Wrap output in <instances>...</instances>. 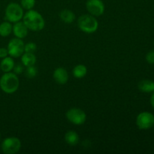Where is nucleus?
<instances>
[{"mask_svg": "<svg viewBox=\"0 0 154 154\" xmlns=\"http://www.w3.org/2000/svg\"><path fill=\"white\" fill-rule=\"evenodd\" d=\"M23 22L31 31L39 32L45 26V21L42 15L32 9L27 11L23 15Z\"/></svg>", "mask_w": 154, "mask_h": 154, "instance_id": "nucleus-1", "label": "nucleus"}, {"mask_svg": "<svg viewBox=\"0 0 154 154\" xmlns=\"http://www.w3.org/2000/svg\"><path fill=\"white\" fill-rule=\"evenodd\" d=\"M20 81L14 72H6L0 78V88L4 93L11 94L18 90Z\"/></svg>", "mask_w": 154, "mask_h": 154, "instance_id": "nucleus-2", "label": "nucleus"}, {"mask_svg": "<svg viewBox=\"0 0 154 154\" xmlns=\"http://www.w3.org/2000/svg\"><path fill=\"white\" fill-rule=\"evenodd\" d=\"M78 28L86 33H93L99 28V23L96 17L91 14H84L78 20Z\"/></svg>", "mask_w": 154, "mask_h": 154, "instance_id": "nucleus-3", "label": "nucleus"}, {"mask_svg": "<svg viewBox=\"0 0 154 154\" xmlns=\"http://www.w3.org/2000/svg\"><path fill=\"white\" fill-rule=\"evenodd\" d=\"M23 8L20 4L16 2H11L6 7L5 16L7 21L14 23L18 21H20L23 17Z\"/></svg>", "mask_w": 154, "mask_h": 154, "instance_id": "nucleus-4", "label": "nucleus"}, {"mask_svg": "<svg viewBox=\"0 0 154 154\" xmlns=\"http://www.w3.org/2000/svg\"><path fill=\"white\" fill-rule=\"evenodd\" d=\"M21 148V141L16 137H8L3 140L1 144L2 151L5 154L18 153Z\"/></svg>", "mask_w": 154, "mask_h": 154, "instance_id": "nucleus-5", "label": "nucleus"}, {"mask_svg": "<svg viewBox=\"0 0 154 154\" xmlns=\"http://www.w3.org/2000/svg\"><path fill=\"white\" fill-rule=\"evenodd\" d=\"M66 118L70 123L77 126L83 125L87 120V114L80 108H73L68 110L66 114Z\"/></svg>", "mask_w": 154, "mask_h": 154, "instance_id": "nucleus-6", "label": "nucleus"}, {"mask_svg": "<svg viewBox=\"0 0 154 154\" xmlns=\"http://www.w3.org/2000/svg\"><path fill=\"white\" fill-rule=\"evenodd\" d=\"M136 126L141 130H147L154 126V114L148 111L141 112L136 117Z\"/></svg>", "mask_w": 154, "mask_h": 154, "instance_id": "nucleus-7", "label": "nucleus"}, {"mask_svg": "<svg viewBox=\"0 0 154 154\" xmlns=\"http://www.w3.org/2000/svg\"><path fill=\"white\" fill-rule=\"evenodd\" d=\"M24 42L22 39L15 38L11 39L8 42V55L13 58H18L22 56L24 53Z\"/></svg>", "mask_w": 154, "mask_h": 154, "instance_id": "nucleus-8", "label": "nucleus"}, {"mask_svg": "<svg viewBox=\"0 0 154 154\" xmlns=\"http://www.w3.org/2000/svg\"><path fill=\"white\" fill-rule=\"evenodd\" d=\"M86 8L90 14L99 17L105 12V5L102 0H87Z\"/></svg>", "mask_w": 154, "mask_h": 154, "instance_id": "nucleus-9", "label": "nucleus"}, {"mask_svg": "<svg viewBox=\"0 0 154 154\" xmlns=\"http://www.w3.org/2000/svg\"><path fill=\"white\" fill-rule=\"evenodd\" d=\"M53 78L57 84L63 85V84H66L69 81V73L66 69L63 67H59L54 70Z\"/></svg>", "mask_w": 154, "mask_h": 154, "instance_id": "nucleus-10", "label": "nucleus"}, {"mask_svg": "<svg viewBox=\"0 0 154 154\" xmlns=\"http://www.w3.org/2000/svg\"><path fill=\"white\" fill-rule=\"evenodd\" d=\"M28 28L23 21H18V22L14 23L13 26V29H12L15 37L20 39L26 37L28 35Z\"/></svg>", "mask_w": 154, "mask_h": 154, "instance_id": "nucleus-11", "label": "nucleus"}, {"mask_svg": "<svg viewBox=\"0 0 154 154\" xmlns=\"http://www.w3.org/2000/svg\"><path fill=\"white\" fill-rule=\"evenodd\" d=\"M14 66V61L13 60V57H5L2 60L1 63H0V69L5 73L11 72Z\"/></svg>", "mask_w": 154, "mask_h": 154, "instance_id": "nucleus-12", "label": "nucleus"}, {"mask_svg": "<svg viewBox=\"0 0 154 154\" xmlns=\"http://www.w3.org/2000/svg\"><path fill=\"white\" fill-rule=\"evenodd\" d=\"M21 62L25 67L35 66L36 63V57L34 53L24 52L21 56Z\"/></svg>", "mask_w": 154, "mask_h": 154, "instance_id": "nucleus-13", "label": "nucleus"}, {"mask_svg": "<svg viewBox=\"0 0 154 154\" xmlns=\"http://www.w3.org/2000/svg\"><path fill=\"white\" fill-rule=\"evenodd\" d=\"M60 17L65 23H72L75 20V14L69 9H63L60 11Z\"/></svg>", "mask_w": 154, "mask_h": 154, "instance_id": "nucleus-14", "label": "nucleus"}, {"mask_svg": "<svg viewBox=\"0 0 154 154\" xmlns=\"http://www.w3.org/2000/svg\"><path fill=\"white\" fill-rule=\"evenodd\" d=\"M138 87L141 92L144 93H153L154 81L150 80H142L138 83Z\"/></svg>", "mask_w": 154, "mask_h": 154, "instance_id": "nucleus-15", "label": "nucleus"}, {"mask_svg": "<svg viewBox=\"0 0 154 154\" xmlns=\"http://www.w3.org/2000/svg\"><path fill=\"white\" fill-rule=\"evenodd\" d=\"M65 141L69 145L75 146L79 143V135L75 131H68L65 135Z\"/></svg>", "mask_w": 154, "mask_h": 154, "instance_id": "nucleus-16", "label": "nucleus"}, {"mask_svg": "<svg viewBox=\"0 0 154 154\" xmlns=\"http://www.w3.org/2000/svg\"><path fill=\"white\" fill-rule=\"evenodd\" d=\"M72 74L75 78L81 79L84 78L87 74V69L84 65L79 64L75 66V68L72 70Z\"/></svg>", "mask_w": 154, "mask_h": 154, "instance_id": "nucleus-17", "label": "nucleus"}, {"mask_svg": "<svg viewBox=\"0 0 154 154\" xmlns=\"http://www.w3.org/2000/svg\"><path fill=\"white\" fill-rule=\"evenodd\" d=\"M13 26L9 21H5L0 24V35L2 37H8L12 32Z\"/></svg>", "mask_w": 154, "mask_h": 154, "instance_id": "nucleus-18", "label": "nucleus"}, {"mask_svg": "<svg viewBox=\"0 0 154 154\" xmlns=\"http://www.w3.org/2000/svg\"><path fill=\"white\" fill-rule=\"evenodd\" d=\"M38 69L34 66H28L25 69V75L29 78H34L37 75Z\"/></svg>", "mask_w": 154, "mask_h": 154, "instance_id": "nucleus-19", "label": "nucleus"}, {"mask_svg": "<svg viewBox=\"0 0 154 154\" xmlns=\"http://www.w3.org/2000/svg\"><path fill=\"white\" fill-rule=\"evenodd\" d=\"M35 0H21L20 5L25 10H31L35 7Z\"/></svg>", "mask_w": 154, "mask_h": 154, "instance_id": "nucleus-20", "label": "nucleus"}, {"mask_svg": "<svg viewBox=\"0 0 154 154\" xmlns=\"http://www.w3.org/2000/svg\"><path fill=\"white\" fill-rule=\"evenodd\" d=\"M37 50V45L33 42H29L24 45V52L35 53Z\"/></svg>", "mask_w": 154, "mask_h": 154, "instance_id": "nucleus-21", "label": "nucleus"}, {"mask_svg": "<svg viewBox=\"0 0 154 154\" xmlns=\"http://www.w3.org/2000/svg\"><path fill=\"white\" fill-rule=\"evenodd\" d=\"M13 70L14 73H15L16 75H20V74L23 73V72L24 71V66L23 64H20V63H18V64L15 65Z\"/></svg>", "mask_w": 154, "mask_h": 154, "instance_id": "nucleus-22", "label": "nucleus"}, {"mask_svg": "<svg viewBox=\"0 0 154 154\" xmlns=\"http://www.w3.org/2000/svg\"><path fill=\"white\" fill-rule=\"evenodd\" d=\"M146 60L150 64H154V51L147 53L146 55Z\"/></svg>", "mask_w": 154, "mask_h": 154, "instance_id": "nucleus-23", "label": "nucleus"}, {"mask_svg": "<svg viewBox=\"0 0 154 154\" xmlns=\"http://www.w3.org/2000/svg\"><path fill=\"white\" fill-rule=\"evenodd\" d=\"M8 51L5 48H0V58L3 59L5 57H8Z\"/></svg>", "mask_w": 154, "mask_h": 154, "instance_id": "nucleus-24", "label": "nucleus"}, {"mask_svg": "<svg viewBox=\"0 0 154 154\" xmlns=\"http://www.w3.org/2000/svg\"><path fill=\"white\" fill-rule=\"evenodd\" d=\"M150 104H151L152 107H153L154 109V92L153 93V94H152L151 97H150Z\"/></svg>", "mask_w": 154, "mask_h": 154, "instance_id": "nucleus-25", "label": "nucleus"}, {"mask_svg": "<svg viewBox=\"0 0 154 154\" xmlns=\"http://www.w3.org/2000/svg\"><path fill=\"white\" fill-rule=\"evenodd\" d=\"M0 138H1V135H0Z\"/></svg>", "mask_w": 154, "mask_h": 154, "instance_id": "nucleus-26", "label": "nucleus"}, {"mask_svg": "<svg viewBox=\"0 0 154 154\" xmlns=\"http://www.w3.org/2000/svg\"><path fill=\"white\" fill-rule=\"evenodd\" d=\"M0 70H1V69H0Z\"/></svg>", "mask_w": 154, "mask_h": 154, "instance_id": "nucleus-27", "label": "nucleus"}, {"mask_svg": "<svg viewBox=\"0 0 154 154\" xmlns=\"http://www.w3.org/2000/svg\"><path fill=\"white\" fill-rule=\"evenodd\" d=\"M153 45H154V43H153Z\"/></svg>", "mask_w": 154, "mask_h": 154, "instance_id": "nucleus-28", "label": "nucleus"}]
</instances>
